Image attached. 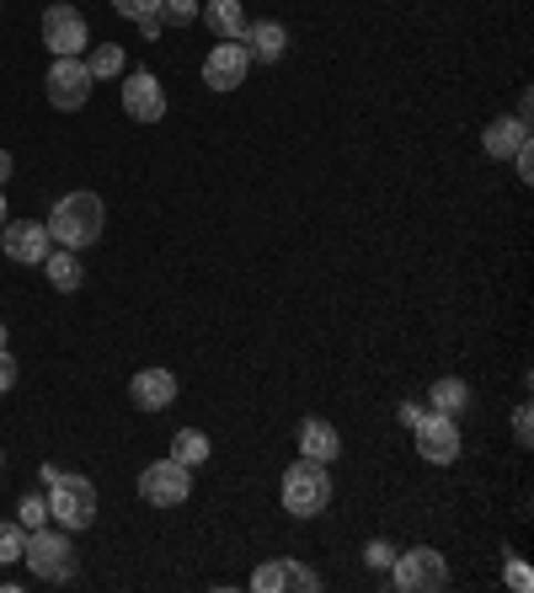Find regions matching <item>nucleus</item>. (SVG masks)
I'll list each match as a JSON object with an SVG mask.
<instances>
[{"mask_svg":"<svg viewBox=\"0 0 534 593\" xmlns=\"http://www.w3.org/2000/svg\"><path fill=\"white\" fill-rule=\"evenodd\" d=\"M43 225H49V236L60 241V246H70V252H86L91 241H102L107 208H102V198H96V193H86V187H81V193H64Z\"/></svg>","mask_w":534,"mask_h":593,"instance_id":"obj_1","label":"nucleus"},{"mask_svg":"<svg viewBox=\"0 0 534 593\" xmlns=\"http://www.w3.org/2000/svg\"><path fill=\"white\" fill-rule=\"evenodd\" d=\"M327 503H331V471L321 460L299 454L295 466L284 471V508L295 519H316V513H327Z\"/></svg>","mask_w":534,"mask_h":593,"instance_id":"obj_2","label":"nucleus"},{"mask_svg":"<svg viewBox=\"0 0 534 593\" xmlns=\"http://www.w3.org/2000/svg\"><path fill=\"white\" fill-rule=\"evenodd\" d=\"M49 519H60V530L81 534L96 524V487L86 476H54L49 481Z\"/></svg>","mask_w":534,"mask_h":593,"instance_id":"obj_3","label":"nucleus"},{"mask_svg":"<svg viewBox=\"0 0 534 593\" xmlns=\"http://www.w3.org/2000/svg\"><path fill=\"white\" fill-rule=\"evenodd\" d=\"M22 562L32 566L38 583H70V577H75V545H70V530H49V524L32 530Z\"/></svg>","mask_w":534,"mask_h":593,"instance_id":"obj_4","label":"nucleus"},{"mask_svg":"<svg viewBox=\"0 0 534 593\" xmlns=\"http://www.w3.org/2000/svg\"><path fill=\"white\" fill-rule=\"evenodd\" d=\"M407 428H412L417 454H422L428 466H454V460H460V417L417 412Z\"/></svg>","mask_w":534,"mask_h":593,"instance_id":"obj_5","label":"nucleus"},{"mask_svg":"<svg viewBox=\"0 0 534 593\" xmlns=\"http://www.w3.org/2000/svg\"><path fill=\"white\" fill-rule=\"evenodd\" d=\"M390 572H396V589L401 593H439V589H449V562L433 551V545L401 551V556L390 562Z\"/></svg>","mask_w":534,"mask_h":593,"instance_id":"obj_6","label":"nucleus"},{"mask_svg":"<svg viewBox=\"0 0 534 593\" xmlns=\"http://www.w3.org/2000/svg\"><path fill=\"white\" fill-rule=\"evenodd\" d=\"M140 498H145L150 508H182L193 498V471L166 454V460H155V466L140 471Z\"/></svg>","mask_w":534,"mask_h":593,"instance_id":"obj_7","label":"nucleus"},{"mask_svg":"<svg viewBox=\"0 0 534 593\" xmlns=\"http://www.w3.org/2000/svg\"><path fill=\"white\" fill-rule=\"evenodd\" d=\"M43 86H49V102L60 108V113H75V108H86L91 102V70L81 54H70V60H54L49 64V75H43Z\"/></svg>","mask_w":534,"mask_h":593,"instance_id":"obj_8","label":"nucleus"},{"mask_svg":"<svg viewBox=\"0 0 534 593\" xmlns=\"http://www.w3.org/2000/svg\"><path fill=\"white\" fill-rule=\"evenodd\" d=\"M43 43L54 49V60L86 54V43H91L86 17H81L75 6H49V11H43Z\"/></svg>","mask_w":534,"mask_h":593,"instance_id":"obj_9","label":"nucleus"},{"mask_svg":"<svg viewBox=\"0 0 534 593\" xmlns=\"http://www.w3.org/2000/svg\"><path fill=\"white\" fill-rule=\"evenodd\" d=\"M0 246H6V257L11 263H43L49 252H54V236H49V225H38V219H6V231H0Z\"/></svg>","mask_w":534,"mask_h":593,"instance_id":"obj_10","label":"nucleus"},{"mask_svg":"<svg viewBox=\"0 0 534 593\" xmlns=\"http://www.w3.org/2000/svg\"><path fill=\"white\" fill-rule=\"evenodd\" d=\"M123 113H129L134 123H161L166 119V91H161V81H155L150 70L123 75Z\"/></svg>","mask_w":534,"mask_h":593,"instance_id":"obj_11","label":"nucleus"},{"mask_svg":"<svg viewBox=\"0 0 534 593\" xmlns=\"http://www.w3.org/2000/svg\"><path fill=\"white\" fill-rule=\"evenodd\" d=\"M246 70H251L246 43H214L208 60H204V86L208 91H236V86H246Z\"/></svg>","mask_w":534,"mask_h":593,"instance_id":"obj_12","label":"nucleus"},{"mask_svg":"<svg viewBox=\"0 0 534 593\" xmlns=\"http://www.w3.org/2000/svg\"><path fill=\"white\" fill-rule=\"evenodd\" d=\"M129 401H134L140 412H166V407L177 401V375H172V369H140V375L129 380Z\"/></svg>","mask_w":534,"mask_h":593,"instance_id":"obj_13","label":"nucleus"},{"mask_svg":"<svg viewBox=\"0 0 534 593\" xmlns=\"http://www.w3.org/2000/svg\"><path fill=\"white\" fill-rule=\"evenodd\" d=\"M246 54L263 64H278L284 54H289V32H284V22H246Z\"/></svg>","mask_w":534,"mask_h":593,"instance_id":"obj_14","label":"nucleus"},{"mask_svg":"<svg viewBox=\"0 0 534 593\" xmlns=\"http://www.w3.org/2000/svg\"><path fill=\"white\" fill-rule=\"evenodd\" d=\"M299 454H305V460H321V466H331V460L342 454L337 428H331V422H321V417H305V428H299Z\"/></svg>","mask_w":534,"mask_h":593,"instance_id":"obj_15","label":"nucleus"},{"mask_svg":"<svg viewBox=\"0 0 534 593\" xmlns=\"http://www.w3.org/2000/svg\"><path fill=\"white\" fill-rule=\"evenodd\" d=\"M530 140V123L524 119H497V123H486V134H481V145H486V155L492 161H513V150Z\"/></svg>","mask_w":534,"mask_h":593,"instance_id":"obj_16","label":"nucleus"},{"mask_svg":"<svg viewBox=\"0 0 534 593\" xmlns=\"http://www.w3.org/2000/svg\"><path fill=\"white\" fill-rule=\"evenodd\" d=\"M43 273H49V284H54L60 295H75V289L86 284V267H81V257H75L70 246L49 252V257H43Z\"/></svg>","mask_w":534,"mask_h":593,"instance_id":"obj_17","label":"nucleus"},{"mask_svg":"<svg viewBox=\"0 0 534 593\" xmlns=\"http://www.w3.org/2000/svg\"><path fill=\"white\" fill-rule=\"evenodd\" d=\"M204 22L219 32V43H240V38H246V11H240V0H208Z\"/></svg>","mask_w":534,"mask_h":593,"instance_id":"obj_18","label":"nucleus"},{"mask_svg":"<svg viewBox=\"0 0 534 593\" xmlns=\"http://www.w3.org/2000/svg\"><path fill=\"white\" fill-rule=\"evenodd\" d=\"M208 454H214V444H208V433H198V428H182L177 439H172V460L187 466V471H198Z\"/></svg>","mask_w":534,"mask_h":593,"instance_id":"obj_19","label":"nucleus"},{"mask_svg":"<svg viewBox=\"0 0 534 593\" xmlns=\"http://www.w3.org/2000/svg\"><path fill=\"white\" fill-rule=\"evenodd\" d=\"M428 401H433V407H428V412L460 417V412H465V407H471V390L460 386V380H439V386H433V396H428Z\"/></svg>","mask_w":534,"mask_h":593,"instance_id":"obj_20","label":"nucleus"},{"mask_svg":"<svg viewBox=\"0 0 534 593\" xmlns=\"http://www.w3.org/2000/svg\"><path fill=\"white\" fill-rule=\"evenodd\" d=\"M86 70H91V81H113V75H123V49L119 43H96Z\"/></svg>","mask_w":534,"mask_h":593,"instance_id":"obj_21","label":"nucleus"},{"mask_svg":"<svg viewBox=\"0 0 534 593\" xmlns=\"http://www.w3.org/2000/svg\"><path fill=\"white\" fill-rule=\"evenodd\" d=\"M22 551H28V530L22 524H0V566L22 562Z\"/></svg>","mask_w":534,"mask_h":593,"instance_id":"obj_22","label":"nucleus"},{"mask_svg":"<svg viewBox=\"0 0 534 593\" xmlns=\"http://www.w3.org/2000/svg\"><path fill=\"white\" fill-rule=\"evenodd\" d=\"M17 524H22V530H43V524H49V498H22V503H17Z\"/></svg>","mask_w":534,"mask_h":593,"instance_id":"obj_23","label":"nucleus"},{"mask_svg":"<svg viewBox=\"0 0 534 593\" xmlns=\"http://www.w3.org/2000/svg\"><path fill=\"white\" fill-rule=\"evenodd\" d=\"M161 22L193 28V22H198V0H161Z\"/></svg>","mask_w":534,"mask_h":593,"instance_id":"obj_24","label":"nucleus"},{"mask_svg":"<svg viewBox=\"0 0 534 593\" xmlns=\"http://www.w3.org/2000/svg\"><path fill=\"white\" fill-rule=\"evenodd\" d=\"M278 577H284V589H305V593L321 589V577H316L310 566H299V562H278Z\"/></svg>","mask_w":534,"mask_h":593,"instance_id":"obj_25","label":"nucleus"},{"mask_svg":"<svg viewBox=\"0 0 534 593\" xmlns=\"http://www.w3.org/2000/svg\"><path fill=\"white\" fill-rule=\"evenodd\" d=\"M119 6V17L129 22H145V17H161V0H113Z\"/></svg>","mask_w":534,"mask_h":593,"instance_id":"obj_26","label":"nucleus"},{"mask_svg":"<svg viewBox=\"0 0 534 593\" xmlns=\"http://www.w3.org/2000/svg\"><path fill=\"white\" fill-rule=\"evenodd\" d=\"M251 589H257V593H278V589H284V577H278V562H273V566H257V572H251Z\"/></svg>","mask_w":534,"mask_h":593,"instance_id":"obj_27","label":"nucleus"},{"mask_svg":"<svg viewBox=\"0 0 534 593\" xmlns=\"http://www.w3.org/2000/svg\"><path fill=\"white\" fill-rule=\"evenodd\" d=\"M363 562L374 566V572H390V562H396V551H390L386 540H374V545H369V551H363Z\"/></svg>","mask_w":534,"mask_h":593,"instance_id":"obj_28","label":"nucleus"},{"mask_svg":"<svg viewBox=\"0 0 534 593\" xmlns=\"http://www.w3.org/2000/svg\"><path fill=\"white\" fill-rule=\"evenodd\" d=\"M513 172H518V182H534V155H530V140L513 150Z\"/></svg>","mask_w":534,"mask_h":593,"instance_id":"obj_29","label":"nucleus"},{"mask_svg":"<svg viewBox=\"0 0 534 593\" xmlns=\"http://www.w3.org/2000/svg\"><path fill=\"white\" fill-rule=\"evenodd\" d=\"M513 433H518V444H530V439H534V417H530V407H518V412H513Z\"/></svg>","mask_w":534,"mask_h":593,"instance_id":"obj_30","label":"nucleus"},{"mask_svg":"<svg viewBox=\"0 0 534 593\" xmlns=\"http://www.w3.org/2000/svg\"><path fill=\"white\" fill-rule=\"evenodd\" d=\"M11 386H17V358H11L6 348H0V396H6Z\"/></svg>","mask_w":534,"mask_h":593,"instance_id":"obj_31","label":"nucleus"},{"mask_svg":"<svg viewBox=\"0 0 534 593\" xmlns=\"http://www.w3.org/2000/svg\"><path fill=\"white\" fill-rule=\"evenodd\" d=\"M140 32H145L150 43H155V38H161V17H145V22H140Z\"/></svg>","mask_w":534,"mask_h":593,"instance_id":"obj_32","label":"nucleus"},{"mask_svg":"<svg viewBox=\"0 0 534 593\" xmlns=\"http://www.w3.org/2000/svg\"><path fill=\"white\" fill-rule=\"evenodd\" d=\"M6 177H11V150H0V187H6Z\"/></svg>","mask_w":534,"mask_h":593,"instance_id":"obj_33","label":"nucleus"},{"mask_svg":"<svg viewBox=\"0 0 534 593\" xmlns=\"http://www.w3.org/2000/svg\"><path fill=\"white\" fill-rule=\"evenodd\" d=\"M6 214H11V208H6V193H0V231H6Z\"/></svg>","mask_w":534,"mask_h":593,"instance_id":"obj_34","label":"nucleus"},{"mask_svg":"<svg viewBox=\"0 0 534 593\" xmlns=\"http://www.w3.org/2000/svg\"><path fill=\"white\" fill-rule=\"evenodd\" d=\"M0 348H6V327H0Z\"/></svg>","mask_w":534,"mask_h":593,"instance_id":"obj_35","label":"nucleus"},{"mask_svg":"<svg viewBox=\"0 0 534 593\" xmlns=\"http://www.w3.org/2000/svg\"><path fill=\"white\" fill-rule=\"evenodd\" d=\"M0 460H6V454H0Z\"/></svg>","mask_w":534,"mask_h":593,"instance_id":"obj_36","label":"nucleus"}]
</instances>
